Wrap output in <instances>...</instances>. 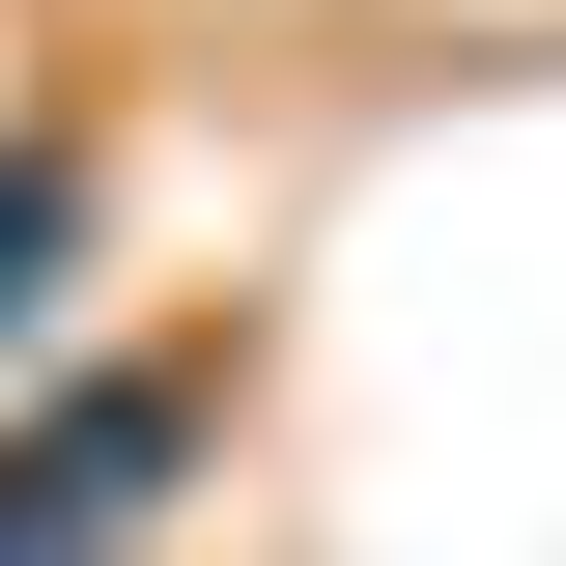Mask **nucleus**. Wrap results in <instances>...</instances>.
Segmentation results:
<instances>
[{"label": "nucleus", "mask_w": 566, "mask_h": 566, "mask_svg": "<svg viewBox=\"0 0 566 566\" xmlns=\"http://www.w3.org/2000/svg\"><path fill=\"white\" fill-rule=\"evenodd\" d=\"M227 424H255V312H199V340H114V368H57V397L0 424V566H142L170 510L227 482Z\"/></svg>", "instance_id": "f257e3e1"}, {"label": "nucleus", "mask_w": 566, "mask_h": 566, "mask_svg": "<svg viewBox=\"0 0 566 566\" xmlns=\"http://www.w3.org/2000/svg\"><path fill=\"white\" fill-rule=\"evenodd\" d=\"M85 199H114V142H85V114H29V142H0V312L85 255Z\"/></svg>", "instance_id": "f03ea898"}]
</instances>
